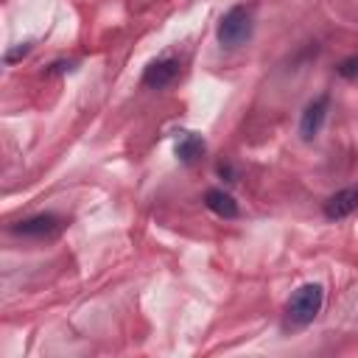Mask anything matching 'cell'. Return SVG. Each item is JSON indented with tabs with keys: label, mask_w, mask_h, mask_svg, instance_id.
<instances>
[{
	"label": "cell",
	"mask_w": 358,
	"mask_h": 358,
	"mask_svg": "<svg viewBox=\"0 0 358 358\" xmlns=\"http://www.w3.org/2000/svg\"><path fill=\"white\" fill-rule=\"evenodd\" d=\"M28 50H31V42H22V45H17L14 50H8V53H6V64H14L17 59L28 56Z\"/></svg>",
	"instance_id": "10"
},
{
	"label": "cell",
	"mask_w": 358,
	"mask_h": 358,
	"mask_svg": "<svg viewBox=\"0 0 358 358\" xmlns=\"http://www.w3.org/2000/svg\"><path fill=\"white\" fill-rule=\"evenodd\" d=\"M73 67H76L73 62H53V64H50L45 73H48V76H53V73H64V70H73Z\"/></svg>",
	"instance_id": "11"
},
{
	"label": "cell",
	"mask_w": 358,
	"mask_h": 358,
	"mask_svg": "<svg viewBox=\"0 0 358 358\" xmlns=\"http://www.w3.org/2000/svg\"><path fill=\"white\" fill-rule=\"evenodd\" d=\"M59 229H62V218L53 213H36L31 218L11 224V232L22 235V238H53Z\"/></svg>",
	"instance_id": "3"
},
{
	"label": "cell",
	"mask_w": 358,
	"mask_h": 358,
	"mask_svg": "<svg viewBox=\"0 0 358 358\" xmlns=\"http://www.w3.org/2000/svg\"><path fill=\"white\" fill-rule=\"evenodd\" d=\"M204 140L196 134V131H179L176 137V157L185 162V165H193L201 154H204Z\"/></svg>",
	"instance_id": "8"
},
{
	"label": "cell",
	"mask_w": 358,
	"mask_h": 358,
	"mask_svg": "<svg viewBox=\"0 0 358 358\" xmlns=\"http://www.w3.org/2000/svg\"><path fill=\"white\" fill-rule=\"evenodd\" d=\"M252 6H232L218 22V42L224 48H241L252 39Z\"/></svg>",
	"instance_id": "2"
},
{
	"label": "cell",
	"mask_w": 358,
	"mask_h": 358,
	"mask_svg": "<svg viewBox=\"0 0 358 358\" xmlns=\"http://www.w3.org/2000/svg\"><path fill=\"white\" fill-rule=\"evenodd\" d=\"M327 109H330V98H327V95H319V98H313V101L305 106L302 120H299V137H302V140H313V137L322 131L324 117H327Z\"/></svg>",
	"instance_id": "5"
},
{
	"label": "cell",
	"mask_w": 358,
	"mask_h": 358,
	"mask_svg": "<svg viewBox=\"0 0 358 358\" xmlns=\"http://www.w3.org/2000/svg\"><path fill=\"white\" fill-rule=\"evenodd\" d=\"M204 207H207L210 213H215L218 218H238V213H241L235 196L227 193L224 187H210V190L204 193Z\"/></svg>",
	"instance_id": "7"
},
{
	"label": "cell",
	"mask_w": 358,
	"mask_h": 358,
	"mask_svg": "<svg viewBox=\"0 0 358 358\" xmlns=\"http://www.w3.org/2000/svg\"><path fill=\"white\" fill-rule=\"evenodd\" d=\"M336 70H338V76H341V78H358V56L344 59Z\"/></svg>",
	"instance_id": "9"
},
{
	"label": "cell",
	"mask_w": 358,
	"mask_h": 358,
	"mask_svg": "<svg viewBox=\"0 0 358 358\" xmlns=\"http://www.w3.org/2000/svg\"><path fill=\"white\" fill-rule=\"evenodd\" d=\"M179 76V59L176 56H159L157 62H151L143 73V84L151 90H165L168 84H173V78Z\"/></svg>",
	"instance_id": "4"
},
{
	"label": "cell",
	"mask_w": 358,
	"mask_h": 358,
	"mask_svg": "<svg viewBox=\"0 0 358 358\" xmlns=\"http://www.w3.org/2000/svg\"><path fill=\"white\" fill-rule=\"evenodd\" d=\"M322 305H324V285H322V282H305V285H299V288L288 296V302H285L282 327L291 330V333L308 327V324L319 316Z\"/></svg>",
	"instance_id": "1"
},
{
	"label": "cell",
	"mask_w": 358,
	"mask_h": 358,
	"mask_svg": "<svg viewBox=\"0 0 358 358\" xmlns=\"http://www.w3.org/2000/svg\"><path fill=\"white\" fill-rule=\"evenodd\" d=\"M218 173L227 176V182H232V168L229 165H218Z\"/></svg>",
	"instance_id": "12"
},
{
	"label": "cell",
	"mask_w": 358,
	"mask_h": 358,
	"mask_svg": "<svg viewBox=\"0 0 358 358\" xmlns=\"http://www.w3.org/2000/svg\"><path fill=\"white\" fill-rule=\"evenodd\" d=\"M322 210H324V215H327L330 221H341V218L352 215V213L358 210V185L344 187V190H336V193L324 201Z\"/></svg>",
	"instance_id": "6"
}]
</instances>
